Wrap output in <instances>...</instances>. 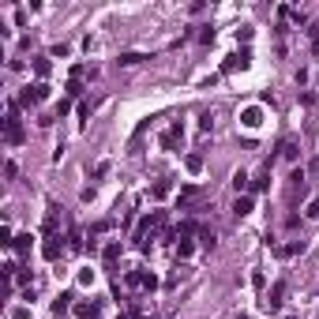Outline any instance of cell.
Segmentation results:
<instances>
[{
	"label": "cell",
	"mask_w": 319,
	"mask_h": 319,
	"mask_svg": "<svg viewBox=\"0 0 319 319\" xmlns=\"http://www.w3.org/2000/svg\"><path fill=\"white\" fill-rule=\"evenodd\" d=\"M64 248H68V244H64V237H60V233H49V237H45V244H42V255L53 263V259H60V252H64Z\"/></svg>",
	"instance_id": "3957f363"
},
{
	"label": "cell",
	"mask_w": 319,
	"mask_h": 319,
	"mask_svg": "<svg viewBox=\"0 0 319 319\" xmlns=\"http://www.w3.org/2000/svg\"><path fill=\"white\" fill-rule=\"evenodd\" d=\"M176 255H180V259H188V255H191V244H188V240H180V244H176Z\"/></svg>",
	"instance_id": "44dd1931"
},
{
	"label": "cell",
	"mask_w": 319,
	"mask_h": 319,
	"mask_svg": "<svg viewBox=\"0 0 319 319\" xmlns=\"http://www.w3.org/2000/svg\"><path fill=\"white\" fill-rule=\"evenodd\" d=\"M139 60H146L143 53H124V57H120V64H124V68H131V64H139Z\"/></svg>",
	"instance_id": "2e32d148"
},
{
	"label": "cell",
	"mask_w": 319,
	"mask_h": 319,
	"mask_svg": "<svg viewBox=\"0 0 319 319\" xmlns=\"http://www.w3.org/2000/svg\"><path fill=\"white\" fill-rule=\"evenodd\" d=\"M286 319H293V316H286Z\"/></svg>",
	"instance_id": "484cf974"
},
{
	"label": "cell",
	"mask_w": 319,
	"mask_h": 319,
	"mask_svg": "<svg viewBox=\"0 0 319 319\" xmlns=\"http://www.w3.org/2000/svg\"><path fill=\"white\" fill-rule=\"evenodd\" d=\"M12 248H15V252H30V233H19Z\"/></svg>",
	"instance_id": "9a60e30c"
},
{
	"label": "cell",
	"mask_w": 319,
	"mask_h": 319,
	"mask_svg": "<svg viewBox=\"0 0 319 319\" xmlns=\"http://www.w3.org/2000/svg\"><path fill=\"white\" fill-rule=\"evenodd\" d=\"M68 248H72V252H83V233H79V229L68 233Z\"/></svg>",
	"instance_id": "7c38bea8"
},
{
	"label": "cell",
	"mask_w": 319,
	"mask_h": 319,
	"mask_svg": "<svg viewBox=\"0 0 319 319\" xmlns=\"http://www.w3.org/2000/svg\"><path fill=\"white\" fill-rule=\"evenodd\" d=\"M267 188H271V176L267 173H259L255 180H252V191H267Z\"/></svg>",
	"instance_id": "5bb4252c"
},
{
	"label": "cell",
	"mask_w": 319,
	"mask_h": 319,
	"mask_svg": "<svg viewBox=\"0 0 319 319\" xmlns=\"http://www.w3.org/2000/svg\"><path fill=\"white\" fill-rule=\"evenodd\" d=\"M102 255H105V263H113L116 255H120V240H109V244H105V252H102Z\"/></svg>",
	"instance_id": "4fadbf2b"
},
{
	"label": "cell",
	"mask_w": 319,
	"mask_h": 319,
	"mask_svg": "<svg viewBox=\"0 0 319 319\" xmlns=\"http://www.w3.org/2000/svg\"><path fill=\"white\" fill-rule=\"evenodd\" d=\"M278 150H282V158H286V161H297V139H293V135H289V139H282Z\"/></svg>",
	"instance_id": "30bf717a"
},
{
	"label": "cell",
	"mask_w": 319,
	"mask_h": 319,
	"mask_svg": "<svg viewBox=\"0 0 319 319\" xmlns=\"http://www.w3.org/2000/svg\"><path fill=\"white\" fill-rule=\"evenodd\" d=\"M244 124H248V128H255V124H259V113H255V109H252V113H244Z\"/></svg>",
	"instance_id": "603a6c76"
},
{
	"label": "cell",
	"mask_w": 319,
	"mask_h": 319,
	"mask_svg": "<svg viewBox=\"0 0 319 319\" xmlns=\"http://www.w3.org/2000/svg\"><path fill=\"white\" fill-rule=\"evenodd\" d=\"M233 214H237V218L252 214V195H237V203H233Z\"/></svg>",
	"instance_id": "9c48e42d"
},
{
	"label": "cell",
	"mask_w": 319,
	"mask_h": 319,
	"mask_svg": "<svg viewBox=\"0 0 319 319\" xmlns=\"http://www.w3.org/2000/svg\"><path fill=\"white\" fill-rule=\"evenodd\" d=\"M34 72H38V75L45 79V75H49V60H45V57H38V60H34Z\"/></svg>",
	"instance_id": "d6986e66"
},
{
	"label": "cell",
	"mask_w": 319,
	"mask_h": 319,
	"mask_svg": "<svg viewBox=\"0 0 319 319\" xmlns=\"http://www.w3.org/2000/svg\"><path fill=\"white\" fill-rule=\"evenodd\" d=\"M188 169H191V173H199V169H203V158H199V154H188Z\"/></svg>",
	"instance_id": "ffe728a7"
},
{
	"label": "cell",
	"mask_w": 319,
	"mask_h": 319,
	"mask_svg": "<svg viewBox=\"0 0 319 319\" xmlns=\"http://www.w3.org/2000/svg\"><path fill=\"white\" fill-rule=\"evenodd\" d=\"M304 214H308V218H319V199H312V203H308Z\"/></svg>",
	"instance_id": "d4e9b609"
},
{
	"label": "cell",
	"mask_w": 319,
	"mask_h": 319,
	"mask_svg": "<svg viewBox=\"0 0 319 319\" xmlns=\"http://www.w3.org/2000/svg\"><path fill=\"white\" fill-rule=\"evenodd\" d=\"M49 98V83H34V87H27V94L19 98V105H38Z\"/></svg>",
	"instance_id": "277c9868"
},
{
	"label": "cell",
	"mask_w": 319,
	"mask_h": 319,
	"mask_svg": "<svg viewBox=\"0 0 319 319\" xmlns=\"http://www.w3.org/2000/svg\"><path fill=\"white\" fill-rule=\"evenodd\" d=\"M124 286H128V289H154V286H158V278L146 274V271H131V274L124 278Z\"/></svg>",
	"instance_id": "7a4b0ae2"
},
{
	"label": "cell",
	"mask_w": 319,
	"mask_h": 319,
	"mask_svg": "<svg viewBox=\"0 0 319 319\" xmlns=\"http://www.w3.org/2000/svg\"><path fill=\"white\" fill-rule=\"evenodd\" d=\"M252 64V49H240V53H233V57H225V64H222V72H237V68H248Z\"/></svg>",
	"instance_id": "8992f818"
},
{
	"label": "cell",
	"mask_w": 319,
	"mask_h": 319,
	"mask_svg": "<svg viewBox=\"0 0 319 319\" xmlns=\"http://www.w3.org/2000/svg\"><path fill=\"white\" fill-rule=\"evenodd\" d=\"M180 139H184V128H180V120H176V124H169V128L161 131V150H176Z\"/></svg>",
	"instance_id": "5b68a950"
},
{
	"label": "cell",
	"mask_w": 319,
	"mask_h": 319,
	"mask_svg": "<svg viewBox=\"0 0 319 319\" xmlns=\"http://www.w3.org/2000/svg\"><path fill=\"white\" fill-rule=\"evenodd\" d=\"M150 191H154V195H158V199H161V195H169V184H165V180H158V184H154V188H150Z\"/></svg>",
	"instance_id": "7402d4cb"
},
{
	"label": "cell",
	"mask_w": 319,
	"mask_h": 319,
	"mask_svg": "<svg viewBox=\"0 0 319 319\" xmlns=\"http://www.w3.org/2000/svg\"><path fill=\"white\" fill-rule=\"evenodd\" d=\"M233 188L244 191V188H248V173H233Z\"/></svg>",
	"instance_id": "ac0fdd59"
},
{
	"label": "cell",
	"mask_w": 319,
	"mask_h": 319,
	"mask_svg": "<svg viewBox=\"0 0 319 319\" xmlns=\"http://www.w3.org/2000/svg\"><path fill=\"white\" fill-rule=\"evenodd\" d=\"M282 301H286V282H274L263 304H267V312H278V308H282Z\"/></svg>",
	"instance_id": "52a82bcc"
},
{
	"label": "cell",
	"mask_w": 319,
	"mask_h": 319,
	"mask_svg": "<svg viewBox=\"0 0 319 319\" xmlns=\"http://www.w3.org/2000/svg\"><path fill=\"white\" fill-rule=\"evenodd\" d=\"M68 301H72V293H60V297H57V301H53V316H64V312H68Z\"/></svg>",
	"instance_id": "8fae6325"
},
{
	"label": "cell",
	"mask_w": 319,
	"mask_h": 319,
	"mask_svg": "<svg viewBox=\"0 0 319 319\" xmlns=\"http://www.w3.org/2000/svg\"><path fill=\"white\" fill-rule=\"evenodd\" d=\"M79 94H83V79H72L68 83V98H79Z\"/></svg>",
	"instance_id": "e0dca14e"
},
{
	"label": "cell",
	"mask_w": 319,
	"mask_h": 319,
	"mask_svg": "<svg viewBox=\"0 0 319 319\" xmlns=\"http://www.w3.org/2000/svg\"><path fill=\"white\" fill-rule=\"evenodd\" d=\"M199 237H203V248H214V233H210V229H203Z\"/></svg>",
	"instance_id": "cb8c5ba5"
},
{
	"label": "cell",
	"mask_w": 319,
	"mask_h": 319,
	"mask_svg": "<svg viewBox=\"0 0 319 319\" xmlns=\"http://www.w3.org/2000/svg\"><path fill=\"white\" fill-rule=\"evenodd\" d=\"M195 199H199V188H195V184H188V188H180V195H176V207H180V210H188Z\"/></svg>",
	"instance_id": "ba28073f"
},
{
	"label": "cell",
	"mask_w": 319,
	"mask_h": 319,
	"mask_svg": "<svg viewBox=\"0 0 319 319\" xmlns=\"http://www.w3.org/2000/svg\"><path fill=\"white\" fill-rule=\"evenodd\" d=\"M15 105H19V102H12L8 120H4V139H8L12 146H19V143H23V124H19V116H15Z\"/></svg>",
	"instance_id": "6da1fadb"
}]
</instances>
